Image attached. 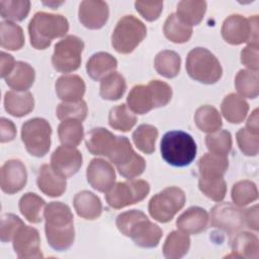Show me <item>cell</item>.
Returning a JSON list of instances; mask_svg holds the SVG:
<instances>
[{"label":"cell","instance_id":"obj_1","mask_svg":"<svg viewBox=\"0 0 259 259\" xmlns=\"http://www.w3.org/2000/svg\"><path fill=\"white\" fill-rule=\"evenodd\" d=\"M44 218L49 245L56 251L69 249L75 240L74 217L71 208L61 201H52L46 205Z\"/></svg>","mask_w":259,"mask_h":259},{"label":"cell","instance_id":"obj_2","mask_svg":"<svg viewBox=\"0 0 259 259\" xmlns=\"http://www.w3.org/2000/svg\"><path fill=\"white\" fill-rule=\"evenodd\" d=\"M115 224L122 235L131 238L137 246L142 248L157 247L163 235L161 228L138 209L119 213Z\"/></svg>","mask_w":259,"mask_h":259},{"label":"cell","instance_id":"obj_3","mask_svg":"<svg viewBox=\"0 0 259 259\" xmlns=\"http://www.w3.org/2000/svg\"><path fill=\"white\" fill-rule=\"evenodd\" d=\"M172 98V89L166 82L151 80L147 85H136L130 91L128 108L138 114H145L154 108L167 105Z\"/></svg>","mask_w":259,"mask_h":259},{"label":"cell","instance_id":"obj_4","mask_svg":"<svg viewBox=\"0 0 259 259\" xmlns=\"http://www.w3.org/2000/svg\"><path fill=\"white\" fill-rule=\"evenodd\" d=\"M69 30L68 19L61 14L36 12L28 24L30 45L35 50H46L53 39L65 36Z\"/></svg>","mask_w":259,"mask_h":259},{"label":"cell","instance_id":"obj_5","mask_svg":"<svg viewBox=\"0 0 259 259\" xmlns=\"http://www.w3.org/2000/svg\"><path fill=\"white\" fill-rule=\"evenodd\" d=\"M161 156L169 165L184 167L194 160L197 147L194 139L182 131L166 133L160 144Z\"/></svg>","mask_w":259,"mask_h":259},{"label":"cell","instance_id":"obj_6","mask_svg":"<svg viewBox=\"0 0 259 259\" xmlns=\"http://www.w3.org/2000/svg\"><path fill=\"white\" fill-rule=\"evenodd\" d=\"M186 71L190 78L203 84L217 83L223 75L219 60L205 48H194L188 53Z\"/></svg>","mask_w":259,"mask_h":259},{"label":"cell","instance_id":"obj_7","mask_svg":"<svg viewBox=\"0 0 259 259\" xmlns=\"http://www.w3.org/2000/svg\"><path fill=\"white\" fill-rule=\"evenodd\" d=\"M147 27L134 15H125L116 23L111 34V45L119 54L132 53L146 37Z\"/></svg>","mask_w":259,"mask_h":259},{"label":"cell","instance_id":"obj_8","mask_svg":"<svg viewBox=\"0 0 259 259\" xmlns=\"http://www.w3.org/2000/svg\"><path fill=\"white\" fill-rule=\"evenodd\" d=\"M222 36L230 45L248 42L251 46H258V16L246 18L240 14L230 15L223 22Z\"/></svg>","mask_w":259,"mask_h":259},{"label":"cell","instance_id":"obj_9","mask_svg":"<svg viewBox=\"0 0 259 259\" xmlns=\"http://www.w3.org/2000/svg\"><path fill=\"white\" fill-rule=\"evenodd\" d=\"M186 201L184 191L176 186L166 187L155 194L149 201L150 215L159 223H168L184 206Z\"/></svg>","mask_w":259,"mask_h":259},{"label":"cell","instance_id":"obj_10","mask_svg":"<svg viewBox=\"0 0 259 259\" xmlns=\"http://www.w3.org/2000/svg\"><path fill=\"white\" fill-rule=\"evenodd\" d=\"M119 174L126 179L139 177L146 169V162L142 156L137 154L126 137L117 136L115 146L108 156Z\"/></svg>","mask_w":259,"mask_h":259},{"label":"cell","instance_id":"obj_11","mask_svg":"<svg viewBox=\"0 0 259 259\" xmlns=\"http://www.w3.org/2000/svg\"><path fill=\"white\" fill-rule=\"evenodd\" d=\"M52 127L48 120L33 117L21 126V140L26 151L34 157H44L51 148Z\"/></svg>","mask_w":259,"mask_h":259},{"label":"cell","instance_id":"obj_12","mask_svg":"<svg viewBox=\"0 0 259 259\" xmlns=\"http://www.w3.org/2000/svg\"><path fill=\"white\" fill-rule=\"evenodd\" d=\"M150 192V184L142 179L117 182L106 193L109 206L119 209L144 200Z\"/></svg>","mask_w":259,"mask_h":259},{"label":"cell","instance_id":"obj_13","mask_svg":"<svg viewBox=\"0 0 259 259\" xmlns=\"http://www.w3.org/2000/svg\"><path fill=\"white\" fill-rule=\"evenodd\" d=\"M84 50L83 40L76 35H67L55 45L52 56L53 67L61 73H71L79 69L81 55Z\"/></svg>","mask_w":259,"mask_h":259},{"label":"cell","instance_id":"obj_14","mask_svg":"<svg viewBox=\"0 0 259 259\" xmlns=\"http://www.w3.org/2000/svg\"><path fill=\"white\" fill-rule=\"evenodd\" d=\"M245 225V211L231 202H220L210 210V226L228 235L241 231Z\"/></svg>","mask_w":259,"mask_h":259},{"label":"cell","instance_id":"obj_15","mask_svg":"<svg viewBox=\"0 0 259 259\" xmlns=\"http://www.w3.org/2000/svg\"><path fill=\"white\" fill-rule=\"evenodd\" d=\"M13 249L20 259L44 258L40 250L38 231L32 227L22 225L13 236Z\"/></svg>","mask_w":259,"mask_h":259},{"label":"cell","instance_id":"obj_16","mask_svg":"<svg viewBox=\"0 0 259 259\" xmlns=\"http://www.w3.org/2000/svg\"><path fill=\"white\" fill-rule=\"evenodd\" d=\"M83 157L74 147L60 146L51 156V166L60 175L68 178L75 175L82 166Z\"/></svg>","mask_w":259,"mask_h":259},{"label":"cell","instance_id":"obj_17","mask_svg":"<svg viewBox=\"0 0 259 259\" xmlns=\"http://www.w3.org/2000/svg\"><path fill=\"white\" fill-rule=\"evenodd\" d=\"M27 172L24 164L17 159L6 161L0 170V186L3 192L14 194L26 184Z\"/></svg>","mask_w":259,"mask_h":259},{"label":"cell","instance_id":"obj_18","mask_svg":"<svg viewBox=\"0 0 259 259\" xmlns=\"http://www.w3.org/2000/svg\"><path fill=\"white\" fill-rule=\"evenodd\" d=\"M88 183L99 192L106 193L115 182V172L112 165L100 158L92 159L86 170Z\"/></svg>","mask_w":259,"mask_h":259},{"label":"cell","instance_id":"obj_19","mask_svg":"<svg viewBox=\"0 0 259 259\" xmlns=\"http://www.w3.org/2000/svg\"><path fill=\"white\" fill-rule=\"evenodd\" d=\"M108 16V5L104 1L86 0L80 3L78 11L79 20L89 29L101 28L106 23Z\"/></svg>","mask_w":259,"mask_h":259},{"label":"cell","instance_id":"obj_20","mask_svg":"<svg viewBox=\"0 0 259 259\" xmlns=\"http://www.w3.org/2000/svg\"><path fill=\"white\" fill-rule=\"evenodd\" d=\"M66 177L55 171L51 165L44 164L38 170L36 184L38 189L46 195L50 197H59L66 191Z\"/></svg>","mask_w":259,"mask_h":259},{"label":"cell","instance_id":"obj_21","mask_svg":"<svg viewBox=\"0 0 259 259\" xmlns=\"http://www.w3.org/2000/svg\"><path fill=\"white\" fill-rule=\"evenodd\" d=\"M207 211L199 206H191L186 209L176 221L178 230L187 235H196L203 232L208 225Z\"/></svg>","mask_w":259,"mask_h":259},{"label":"cell","instance_id":"obj_22","mask_svg":"<svg viewBox=\"0 0 259 259\" xmlns=\"http://www.w3.org/2000/svg\"><path fill=\"white\" fill-rule=\"evenodd\" d=\"M117 136L113 135L111 132L104 127H94L92 128L86 137V148L87 150L95 156L107 157L111 154Z\"/></svg>","mask_w":259,"mask_h":259},{"label":"cell","instance_id":"obj_23","mask_svg":"<svg viewBox=\"0 0 259 259\" xmlns=\"http://www.w3.org/2000/svg\"><path fill=\"white\" fill-rule=\"evenodd\" d=\"M57 96L66 102L82 100L86 86L84 80L78 75H63L55 84Z\"/></svg>","mask_w":259,"mask_h":259},{"label":"cell","instance_id":"obj_24","mask_svg":"<svg viewBox=\"0 0 259 259\" xmlns=\"http://www.w3.org/2000/svg\"><path fill=\"white\" fill-rule=\"evenodd\" d=\"M4 108L15 117L27 115L34 108L33 95L28 91H7L4 96Z\"/></svg>","mask_w":259,"mask_h":259},{"label":"cell","instance_id":"obj_25","mask_svg":"<svg viewBox=\"0 0 259 259\" xmlns=\"http://www.w3.org/2000/svg\"><path fill=\"white\" fill-rule=\"evenodd\" d=\"M117 68L116 59L105 52H98L90 57L86 64L88 76L94 81H101L115 72Z\"/></svg>","mask_w":259,"mask_h":259},{"label":"cell","instance_id":"obj_26","mask_svg":"<svg viewBox=\"0 0 259 259\" xmlns=\"http://www.w3.org/2000/svg\"><path fill=\"white\" fill-rule=\"evenodd\" d=\"M73 204L77 214L85 220H96L102 212L100 198L88 190L78 192L74 197Z\"/></svg>","mask_w":259,"mask_h":259},{"label":"cell","instance_id":"obj_27","mask_svg":"<svg viewBox=\"0 0 259 259\" xmlns=\"http://www.w3.org/2000/svg\"><path fill=\"white\" fill-rule=\"evenodd\" d=\"M35 79L34 69L25 62L18 61L10 74L5 78L6 84L15 91H27Z\"/></svg>","mask_w":259,"mask_h":259},{"label":"cell","instance_id":"obj_28","mask_svg":"<svg viewBox=\"0 0 259 259\" xmlns=\"http://www.w3.org/2000/svg\"><path fill=\"white\" fill-rule=\"evenodd\" d=\"M221 110L224 117L231 123H241L247 116L249 104L238 94L230 93L222 101Z\"/></svg>","mask_w":259,"mask_h":259},{"label":"cell","instance_id":"obj_29","mask_svg":"<svg viewBox=\"0 0 259 259\" xmlns=\"http://www.w3.org/2000/svg\"><path fill=\"white\" fill-rule=\"evenodd\" d=\"M199 177H224L229 167L228 156L204 154L198 161Z\"/></svg>","mask_w":259,"mask_h":259},{"label":"cell","instance_id":"obj_30","mask_svg":"<svg viewBox=\"0 0 259 259\" xmlns=\"http://www.w3.org/2000/svg\"><path fill=\"white\" fill-rule=\"evenodd\" d=\"M232 252L235 257L258 258L259 241L256 235L249 232L238 233L231 242Z\"/></svg>","mask_w":259,"mask_h":259},{"label":"cell","instance_id":"obj_31","mask_svg":"<svg viewBox=\"0 0 259 259\" xmlns=\"http://www.w3.org/2000/svg\"><path fill=\"white\" fill-rule=\"evenodd\" d=\"M18 207L24 219H26L29 223L38 224L42 220L46 201L37 194L27 192L19 199Z\"/></svg>","mask_w":259,"mask_h":259},{"label":"cell","instance_id":"obj_32","mask_svg":"<svg viewBox=\"0 0 259 259\" xmlns=\"http://www.w3.org/2000/svg\"><path fill=\"white\" fill-rule=\"evenodd\" d=\"M206 11V2L197 0H184L177 4L176 15L189 26L198 25Z\"/></svg>","mask_w":259,"mask_h":259},{"label":"cell","instance_id":"obj_33","mask_svg":"<svg viewBox=\"0 0 259 259\" xmlns=\"http://www.w3.org/2000/svg\"><path fill=\"white\" fill-rule=\"evenodd\" d=\"M190 248V238L180 231L171 232L164 243L163 254L168 259H179L187 254Z\"/></svg>","mask_w":259,"mask_h":259},{"label":"cell","instance_id":"obj_34","mask_svg":"<svg viewBox=\"0 0 259 259\" xmlns=\"http://www.w3.org/2000/svg\"><path fill=\"white\" fill-rule=\"evenodd\" d=\"M163 31L165 36L172 42L183 44L190 39L192 27L184 23L176 13H171L165 20Z\"/></svg>","mask_w":259,"mask_h":259},{"label":"cell","instance_id":"obj_35","mask_svg":"<svg viewBox=\"0 0 259 259\" xmlns=\"http://www.w3.org/2000/svg\"><path fill=\"white\" fill-rule=\"evenodd\" d=\"M196 126L206 134L214 133L221 130L223 125L222 117L215 107L211 105H202L198 107L194 114Z\"/></svg>","mask_w":259,"mask_h":259},{"label":"cell","instance_id":"obj_36","mask_svg":"<svg viewBox=\"0 0 259 259\" xmlns=\"http://www.w3.org/2000/svg\"><path fill=\"white\" fill-rule=\"evenodd\" d=\"M0 44L3 49L8 51H18L24 46V33L22 28L11 21L0 23Z\"/></svg>","mask_w":259,"mask_h":259},{"label":"cell","instance_id":"obj_37","mask_svg":"<svg viewBox=\"0 0 259 259\" xmlns=\"http://www.w3.org/2000/svg\"><path fill=\"white\" fill-rule=\"evenodd\" d=\"M180 56L176 52L169 50L160 52L154 61V67L157 73L165 78L176 77L180 72Z\"/></svg>","mask_w":259,"mask_h":259},{"label":"cell","instance_id":"obj_38","mask_svg":"<svg viewBox=\"0 0 259 259\" xmlns=\"http://www.w3.org/2000/svg\"><path fill=\"white\" fill-rule=\"evenodd\" d=\"M60 142L64 146L76 148L84 138V127L81 120L66 119L58 126Z\"/></svg>","mask_w":259,"mask_h":259},{"label":"cell","instance_id":"obj_39","mask_svg":"<svg viewBox=\"0 0 259 259\" xmlns=\"http://www.w3.org/2000/svg\"><path fill=\"white\" fill-rule=\"evenodd\" d=\"M125 89L126 82L124 77L117 72H113L101 80L99 94L105 100L115 101L122 97Z\"/></svg>","mask_w":259,"mask_h":259},{"label":"cell","instance_id":"obj_40","mask_svg":"<svg viewBox=\"0 0 259 259\" xmlns=\"http://www.w3.org/2000/svg\"><path fill=\"white\" fill-rule=\"evenodd\" d=\"M235 86L241 97L256 98L259 93L258 71L240 70L235 78Z\"/></svg>","mask_w":259,"mask_h":259},{"label":"cell","instance_id":"obj_41","mask_svg":"<svg viewBox=\"0 0 259 259\" xmlns=\"http://www.w3.org/2000/svg\"><path fill=\"white\" fill-rule=\"evenodd\" d=\"M158 135L159 133L156 126L143 123L133 133V141L141 152L145 154H152L155 151Z\"/></svg>","mask_w":259,"mask_h":259},{"label":"cell","instance_id":"obj_42","mask_svg":"<svg viewBox=\"0 0 259 259\" xmlns=\"http://www.w3.org/2000/svg\"><path fill=\"white\" fill-rule=\"evenodd\" d=\"M108 123L113 130L128 132L137 123V116L125 104H119L110 109Z\"/></svg>","mask_w":259,"mask_h":259},{"label":"cell","instance_id":"obj_43","mask_svg":"<svg viewBox=\"0 0 259 259\" xmlns=\"http://www.w3.org/2000/svg\"><path fill=\"white\" fill-rule=\"evenodd\" d=\"M30 10V2L27 0H1L0 13L6 21H22Z\"/></svg>","mask_w":259,"mask_h":259},{"label":"cell","instance_id":"obj_44","mask_svg":"<svg viewBox=\"0 0 259 259\" xmlns=\"http://www.w3.org/2000/svg\"><path fill=\"white\" fill-rule=\"evenodd\" d=\"M204 142L207 150L212 154L228 156L232 149V136L226 130H219L214 133L207 134Z\"/></svg>","mask_w":259,"mask_h":259},{"label":"cell","instance_id":"obj_45","mask_svg":"<svg viewBox=\"0 0 259 259\" xmlns=\"http://www.w3.org/2000/svg\"><path fill=\"white\" fill-rule=\"evenodd\" d=\"M199 190L213 201H222L227 193V184L224 177H199Z\"/></svg>","mask_w":259,"mask_h":259},{"label":"cell","instance_id":"obj_46","mask_svg":"<svg viewBox=\"0 0 259 259\" xmlns=\"http://www.w3.org/2000/svg\"><path fill=\"white\" fill-rule=\"evenodd\" d=\"M231 196L236 205L245 206L258 198L257 186L250 180L239 181L234 184Z\"/></svg>","mask_w":259,"mask_h":259},{"label":"cell","instance_id":"obj_47","mask_svg":"<svg viewBox=\"0 0 259 259\" xmlns=\"http://www.w3.org/2000/svg\"><path fill=\"white\" fill-rule=\"evenodd\" d=\"M87 104L83 99L76 102L63 101L58 105L56 115L61 120L78 119L83 121L87 116Z\"/></svg>","mask_w":259,"mask_h":259},{"label":"cell","instance_id":"obj_48","mask_svg":"<svg viewBox=\"0 0 259 259\" xmlns=\"http://www.w3.org/2000/svg\"><path fill=\"white\" fill-rule=\"evenodd\" d=\"M237 143L241 152L246 156H256L259 152V134H254L242 127L236 135Z\"/></svg>","mask_w":259,"mask_h":259},{"label":"cell","instance_id":"obj_49","mask_svg":"<svg viewBox=\"0 0 259 259\" xmlns=\"http://www.w3.org/2000/svg\"><path fill=\"white\" fill-rule=\"evenodd\" d=\"M24 223L13 213H4L1 217V225H0V239L3 243L10 242L13 239L16 231L22 226Z\"/></svg>","mask_w":259,"mask_h":259},{"label":"cell","instance_id":"obj_50","mask_svg":"<svg viewBox=\"0 0 259 259\" xmlns=\"http://www.w3.org/2000/svg\"><path fill=\"white\" fill-rule=\"evenodd\" d=\"M136 10L147 20H157L163 10L162 1H136Z\"/></svg>","mask_w":259,"mask_h":259},{"label":"cell","instance_id":"obj_51","mask_svg":"<svg viewBox=\"0 0 259 259\" xmlns=\"http://www.w3.org/2000/svg\"><path fill=\"white\" fill-rule=\"evenodd\" d=\"M259 46L248 45L241 52V62L244 66L252 71H258L259 69Z\"/></svg>","mask_w":259,"mask_h":259},{"label":"cell","instance_id":"obj_52","mask_svg":"<svg viewBox=\"0 0 259 259\" xmlns=\"http://www.w3.org/2000/svg\"><path fill=\"white\" fill-rule=\"evenodd\" d=\"M16 136V127L14 123L5 117L0 119V141L1 143H7L14 140Z\"/></svg>","mask_w":259,"mask_h":259},{"label":"cell","instance_id":"obj_53","mask_svg":"<svg viewBox=\"0 0 259 259\" xmlns=\"http://www.w3.org/2000/svg\"><path fill=\"white\" fill-rule=\"evenodd\" d=\"M0 59H1V66H0V76L1 78H6L10 72L12 71V69L14 68L15 65V61L13 59V57L5 52H1L0 54Z\"/></svg>","mask_w":259,"mask_h":259},{"label":"cell","instance_id":"obj_54","mask_svg":"<svg viewBox=\"0 0 259 259\" xmlns=\"http://www.w3.org/2000/svg\"><path fill=\"white\" fill-rule=\"evenodd\" d=\"M245 223L247 224L248 228L254 231H258V205L257 204L245 210Z\"/></svg>","mask_w":259,"mask_h":259},{"label":"cell","instance_id":"obj_55","mask_svg":"<svg viewBox=\"0 0 259 259\" xmlns=\"http://www.w3.org/2000/svg\"><path fill=\"white\" fill-rule=\"evenodd\" d=\"M247 130L254 134H259V125H258V109H254L251 115L248 117L246 126Z\"/></svg>","mask_w":259,"mask_h":259}]
</instances>
